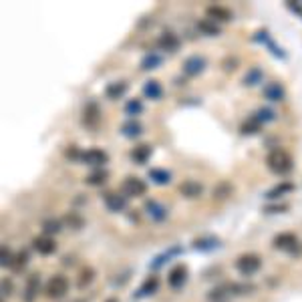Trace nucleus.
I'll return each instance as SVG.
<instances>
[{"instance_id": "7ed1b4c3", "label": "nucleus", "mask_w": 302, "mask_h": 302, "mask_svg": "<svg viewBox=\"0 0 302 302\" xmlns=\"http://www.w3.org/2000/svg\"><path fill=\"white\" fill-rule=\"evenodd\" d=\"M45 292H47L48 298H52V300H59V298H63V296L69 292V280L65 278V276H61V274L52 276V278L47 282V288H45Z\"/></svg>"}, {"instance_id": "aec40b11", "label": "nucleus", "mask_w": 302, "mask_h": 302, "mask_svg": "<svg viewBox=\"0 0 302 302\" xmlns=\"http://www.w3.org/2000/svg\"><path fill=\"white\" fill-rule=\"evenodd\" d=\"M208 19L216 21V23H226V21H232V10H228L226 6H220V4H214L208 8Z\"/></svg>"}, {"instance_id": "c756f323", "label": "nucleus", "mask_w": 302, "mask_h": 302, "mask_svg": "<svg viewBox=\"0 0 302 302\" xmlns=\"http://www.w3.org/2000/svg\"><path fill=\"white\" fill-rule=\"evenodd\" d=\"M125 113L129 115V119H137V115L143 113V103L141 99H129L125 103Z\"/></svg>"}, {"instance_id": "c9c22d12", "label": "nucleus", "mask_w": 302, "mask_h": 302, "mask_svg": "<svg viewBox=\"0 0 302 302\" xmlns=\"http://www.w3.org/2000/svg\"><path fill=\"white\" fill-rule=\"evenodd\" d=\"M65 224H67L69 228H73V230H79L85 222H83V218H81L79 214H75V211H73V214H69V216L65 218Z\"/></svg>"}, {"instance_id": "f03ea898", "label": "nucleus", "mask_w": 302, "mask_h": 302, "mask_svg": "<svg viewBox=\"0 0 302 302\" xmlns=\"http://www.w3.org/2000/svg\"><path fill=\"white\" fill-rule=\"evenodd\" d=\"M236 268L244 276H252L262 268V258L258 254H242L236 260Z\"/></svg>"}, {"instance_id": "2eb2a0df", "label": "nucleus", "mask_w": 302, "mask_h": 302, "mask_svg": "<svg viewBox=\"0 0 302 302\" xmlns=\"http://www.w3.org/2000/svg\"><path fill=\"white\" fill-rule=\"evenodd\" d=\"M191 248L198 250V252H211V250L220 248V240H218L216 236H202V238L193 240Z\"/></svg>"}, {"instance_id": "ddd939ff", "label": "nucleus", "mask_w": 302, "mask_h": 302, "mask_svg": "<svg viewBox=\"0 0 302 302\" xmlns=\"http://www.w3.org/2000/svg\"><path fill=\"white\" fill-rule=\"evenodd\" d=\"M103 200H105V206H107L109 211H123V209L127 208V198L123 193L109 191V193L103 196Z\"/></svg>"}, {"instance_id": "7c9ffc66", "label": "nucleus", "mask_w": 302, "mask_h": 302, "mask_svg": "<svg viewBox=\"0 0 302 302\" xmlns=\"http://www.w3.org/2000/svg\"><path fill=\"white\" fill-rule=\"evenodd\" d=\"M260 127H262V123H260V121H256L254 117H250V119H246V121L242 123L240 131H242V135H254V133L260 131Z\"/></svg>"}, {"instance_id": "2f4dec72", "label": "nucleus", "mask_w": 302, "mask_h": 302, "mask_svg": "<svg viewBox=\"0 0 302 302\" xmlns=\"http://www.w3.org/2000/svg\"><path fill=\"white\" fill-rule=\"evenodd\" d=\"M262 69H258V67H254V69H250L246 75H244V85L246 87H254V85H258L260 81H262Z\"/></svg>"}, {"instance_id": "5701e85b", "label": "nucleus", "mask_w": 302, "mask_h": 302, "mask_svg": "<svg viewBox=\"0 0 302 302\" xmlns=\"http://www.w3.org/2000/svg\"><path fill=\"white\" fill-rule=\"evenodd\" d=\"M162 63H163V57L159 55V52H147L143 59H141V65H139V69L141 70H155L157 67H162Z\"/></svg>"}, {"instance_id": "f704fd0d", "label": "nucleus", "mask_w": 302, "mask_h": 302, "mask_svg": "<svg viewBox=\"0 0 302 302\" xmlns=\"http://www.w3.org/2000/svg\"><path fill=\"white\" fill-rule=\"evenodd\" d=\"M256 119V121H260L262 125L264 123H270V121H274L276 119V113L272 111V109H258L254 115H252Z\"/></svg>"}, {"instance_id": "79ce46f5", "label": "nucleus", "mask_w": 302, "mask_h": 302, "mask_svg": "<svg viewBox=\"0 0 302 302\" xmlns=\"http://www.w3.org/2000/svg\"><path fill=\"white\" fill-rule=\"evenodd\" d=\"M105 302H119V298H107Z\"/></svg>"}, {"instance_id": "412c9836", "label": "nucleus", "mask_w": 302, "mask_h": 302, "mask_svg": "<svg viewBox=\"0 0 302 302\" xmlns=\"http://www.w3.org/2000/svg\"><path fill=\"white\" fill-rule=\"evenodd\" d=\"M157 43H159V47H162L163 50H167V52H175V50L180 48V39H177V34L171 32V30L163 32Z\"/></svg>"}, {"instance_id": "6ab92c4d", "label": "nucleus", "mask_w": 302, "mask_h": 302, "mask_svg": "<svg viewBox=\"0 0 302 302\" xmlns=\"http://www.w3.org/2000/svg\"><path fill=\"white\" fill-rule=\"evenodd\" d=\"M262 93L264 97L268 99V101H284V97H286V91H284V87L280 85V83H268V85H264V89H262Z\"/></svg>"}, {"instance_id": "9b49d317", "label": "nucleus", "mask_w": 302, "mask_h": 302, "mask_svg": "<svg viewBox=\"0 0 302 302\" xmlns=\"http://www.w3.org/2000/svg\"><path fill=\"white\" fill-rule=\"evenodd\" d=\"M99 121H101V107L95 101H89L83 109V125L93 129V127H97Z\"/></svg>"}, {"instance_id": "4468645a", "label": "nucleus", "mask_w": 302, "mask_h": 302, "mask_svg": "<svg viewBox=\"0 0 302 302\" xmlns=\"http://www.w3.org/2000/svg\"><path fill=\"white\" fill-rule=\"evenodd\" d=\"M143 131H145V127L141 125L137 119H129V121H125L123 125H121V133H123V137H127V139H137L143 135Z\"/></svg>"}, {"instance_id": "72a5a7b5", "label": "nucleus", "mask_w": 302, "mask_h": 302, "mask_svg": "<svg viewBox=\"0 0 302 302\" xmlns=\"http://www.w3.org/2000/svg\"><path fill=\"white\" fill-rule=\"evenodd\" d=\"M63 230V224L59 222V220H47V222H43V232L47 234V236H55V234H59Z\"/></svg>"}, {"instance_id": "a878e982", "label": "nucleus", "mask_w": 302, "mask_h": 302, "mask_svg": "<svg viewBox=\"0 0 302 302\" xmlns=\"http://www.w3.org/2000/svg\"><path fill=\"white\" fill-rule=\"evenodd\" d=\"M143 95L147 97V99H151V101H159L163 97V87L157 83V81H147L145 85H143Z\"/></svg>"}, {"instance_id": "58836bf2", "label": "nucleus", "mask_w": 302, "mask_h": 302, "mask_svg": "<svg viewBox=\"0 0 302 302\" xmlns=\"http://www.w3.org/2000/svg\"><path fill=\"white\" fill-rule=\"evenodd\" d=\"M230 191H232V186L228 182H222L220 186L216 187V198H226Z\"/></svg>"}, {"instance_id": "9d476101", "label": "nucleus", "mask_w": 302, "mask_h": 302, "mask_svg": "<svg viewBox=\"0 0 302 302\" xmlns=\"http://www.w3.org/2000/svg\"><path fill=\"white\" fill-rule=\"evenodd\" d=\"M143 209H145V214H147L153 222H163V220H167V216H169L167 208H165L163 204H159L157 200H147Z\"/></svg>"}, {"instance_id": "f8f14e48", "label": "nucleus", "mask_w": 302, "mask_h": 302, "mask_svg": "<svg viewBox=\"0 0 302 302\" xmlns=\"http://www.w3.org/2000/svg\"><path fill=\"white\" fill-rule=\"evenodd\" d=\"M177 189L186 200H196V198H200L204 193V186L200 182H196V180H184Z\"/></svg>"}, {"instance_id": "e433bc0d", "label": "nucleus", "mask_w": 302, "mask_h": 302, "mask_svg": "<svg viewBox=\"0 0 302 302\" xmlns=\"http://www.w3.org/2000/svg\"><path fill=\"white\" fill-rule=\"evenodd\" d=\"M28 264V252H19V254H14V262H12V266L10 268H14V270H23L24 266Z\"/></svg>"}, {"instance_id": "b1692460", "label": "nucleus", "mask_w": 302, "mask_h": 302, "mask_svg": "<svg viewBox=\"0 0 302 302\" xmlns=\"http://www.w3.org/2000/svg\"><path fill=\"white\" fill-rule=\"evenodd\" d=\"M147 175H149V180H151L155 186H167V184L171 182V173H169L167 169H163V167H151Z\"/></svg>"}, {"instance_id": "a211bd4d", "label": "nucleus", "mask_w": 302, "mask_h": 302, "mask_svg": "<svg viewBox=\"0 0 302 302\" xmlns=\"http://www.w3.org/2000/svg\"><path fill=\"white\" fill-rule=\"evenodd\" d=\"M196 28H198L202 34H206V37H218V34L222 32L220 24L216 23V21H211V19H200V21L196 23Z\"/></svg>"}, {"instance_id": "1a4fd4ad", "label": "nucleus", "mask_w": 302, "mask_h": 302, "mask_svg": "<svg viewBox=\"0 0 302 302\" xmlns=\"http://www.w3.org/2000/svg\"><path fill=\"white\" fill-rule=\"evenodd\" d=\"M187 276H189V272H187L186 266H184V264H177V266L171 268V272L167 274V284H169L173 290H180V288L187 282Z\"/></svg>"}, {"instance_id": "bb28decb", "label": "nucleus", "mask_w": 302, "mask_h": 302, "mask_svg": "<svg viewBox=\"0 0 302 302\" xmlns=\"http://www.w3.org/2000/svg\"><path fill=\"white\" fill-rule=\"evenodd\" d=\"M182 252H184V248H182V246H173V248L165 250L163 254H159L157 258H155V260H153V262H151V268H162L163 264H167V262H169L173 256H180Z\"/></svg>"}, {"instance_id": "ea45409f", "label": "nucleus", "mask_w": 302, "mask_h": 302, "mask_svg": "<svg viewBox=\"0 0 302 302\" xmlns=\"http://www.w3.org/2000/svg\"><path fill=\"white\" fill-rule=\"evenodd\" d=\"M284 209H286V206H268L266 211H268V214H280V211H284Z\"/></svg>"}, {"instance_id": "473e14b6", "label": "nucleus", "mask_w": 302, "mask_h": 302, "mask_svg": "<svg viewBox=\"0 0 302 302\" xmlns=\"http://www.w3.org/2000/svg\"><path fill=\"white\" fill-rule=\"evenodd\" d=\"M93 280H95L93 268H83L81 274H79V280H77V286H79V288H87Z\"/></svg>"}, {"instance_id": "4be33fe9", "label": "nucleus", "mask_w": 302, "mask_h": 302, "mask_svg": "<svg viewBox=\"0 0 302 302\" xmlns=\"http://www.w3.org/2000/svg\"><path fill=\"white\" fill-rule=\"evenodd\" d=\"M125 93H127V83H125V81H115V83H109V85L105 87V97L111 99V101L121 99Z\"/></svg>"}, {"instance_id": "4c0bfd02", "label": "nucleus", "mask_w": 302, "mask_h": 302, "mask_svg": "<svg viewBox=\"0 0 302 302\" xmlns=\"http://www.w3.org/2000/svg\"><path fill=\"white\" fill-rule=\"evenodd\" d=\"M12 262H14V254L10 252L8 246H4L2 248V266H12Z\"/></svg>"}, {"instance_id": "dca6fc26", "label": "nucleus", "mask_w": 302, "mask_h": 302, "mask_svg": "<svg viewBox=\"0 0 302 302\" xmlns=\"http://www.w3.org/2000/svg\"><path fill=\"white\" fill-rule=\"evenodd\" d=\"M151 153H153V147L147 145V143H141V145H135L131 149V159L137 163V165H143L151 159Z\"/></svg>"}, {"instance_id": "6e6552de", "label": "nucleus", "mask_w": 302, "mask_h": 302, "mask_svg": "<svg viewBox=\"0 0 302 302\" xmlns=\"http://www.w3.org/2000/svg\"><path fill=\"white\" fill-rule=\"evenodd\" d=\"M272 246H274L276 250H282V252H292V250L298 246V238H296V234H292V232H282L274 238Z\"/></svg>"}, {"instance_id": "423d86ee", "label": "nucleus", "mask_w": 302, "mask_h": 302, "mask_svg": "<svg viewBox=\"0 0 302 302\" xmlns=\"http://www.w3.org/2000/svg\"><path fill=\"white\" fill-rule=\"evenodd\" d=\"M206 67H208V61L202 55H191L184 61L182 69H184V75H187V77H198V75H202L206 70Z\"/></svg>"}, {"instance_id": "20e7f679", "label": "nucleus", "mask_w": 302, "mask_h": 302, "mask_svg": "<svg viewBox=\"0 0 302 302\" xmlns=\"http://www.w3.org/2000/svg\"><path fill=\"white\" fill-rule=\"evenodd\" d=\"M79 162H83L85 165H93V167H97V169H101L105 163L109 162V155H107V151H103V149H99V147H91V149H87V151H81Z\"/></svg>"}, {"instance_id": "393cba45", "label": "nucleus", "mask_w": 302, "mask_h": 302, "mask_svg": "<svg viewBox=\"0 0 302 302\" xmlns=\"http://www.w3.org/2000/svg\"><path fill=\"white\" fill-rule=\"evenodd\" d=\"M157 288H159V278L157 276H147V280L141 284V288L137 290V298H145V296L155 294Z\"/></svg>"}, {"instance_id": "39448f33", "label": "nucleus", "mask_w": 302, "mask_h": 302, "mask_svg": "<svg viewBox=\"0 0 302 302\" xmlns=\"http://www.w3.org/2000/svg\"><path fill=\"white\" fill-rule=\"evenodd\" d=\"M121 191H123L125 198H141V196L147 191V184H145L143 180H139V177L131 175V177H127V180L121 184Z\"/></svg>"}, {"instance_id": "f3484780", "label": "nucleus", "mask_w": 302, "mask_h": 302, "mask_svg": "<svg viewBox=\"0 0 302 302\" xmlns=\"http://www.w3.org/2000/svg\"><path fill=\"white\" fill-rule=\"evenodd\" d=\"M39 290H41V276L32 274L30 278L26 280V286H24V302H34Z\"/></svg>"}, {"instance_id": "a19ab883", "label": "nucleus", "mask_w": 302, "mask_h": 302, "mask_svg": "<svg viewBox=\"0 0 302 302\" xmlns=\"http://www.w3.org/2000/svg\"><path fill=\"white\" fill-rule=\"evenodd\" d=\"M2 288H4V296H10V290H12L10 280H4V282H2Z\"/></svg>"}, {"instance_id": "f257e3e1", "label": "nucleus", "mask_w": 302, "mask_h": 302, "mask_svg": "<svg viewBox=\"0 0 302 302\" xmlns=\"http://www.w3.org/2000/svg\"><path fill=\"white\" fill-rule=\"evenodd\" d=\"M266 163H268V167H270L274 173H278V175H286V173L292 169V157H290L284 149H272V151L268 153V157H266Z\"/></svg>"}, {"instance_id": "0eeeda50", "label": "nucleus", "mask_w": 302, "mask_h": 302, "mask_svg": "<svg viewBox=\"0 0 302 302\" xmlns=\"http://www.w3.org/2000/svg\"><path fill=\"white\" fill-rule=\"evenodd\" d=\"M32 248H34L37 254L50 256V254H55V250H57V242H55L52 236L43 234V236H37V238L32 240Z\"/></svg>"}, {"instance_id": "cd10ccee", "label": "nucleus", "mask_w": 302, "mask_h": 302, "mask_svg": "<svg viewBox=\"0 0 302 302\" xmlns=\"http://www.w3.org/2000/svg\"><path fill=\"white\" fill-rule=\"evenodd\" d=\"M290 191H294V184H292V182H282V184H278L276 187H272V189L266 193V198H268V200H278V198L290 193Z\"/></svg>"}, {"instance_id": "c85d7f7f", "label": "nucleus", "mask_w": 302, "mask_h": 302, "mask_svg": "<svg viewBox=\"0 0 302 302\" xmlns=\"http://www.w3.org/2000/svg\"><path fill=\"white\" fill-rule=\"evenodd\" d=\"M107 177H109V171H107L105 167H101V169H95L93 173H89L85 182H87L89 186H103V184L107 182Z\"/></svg>"}]
</instances>
